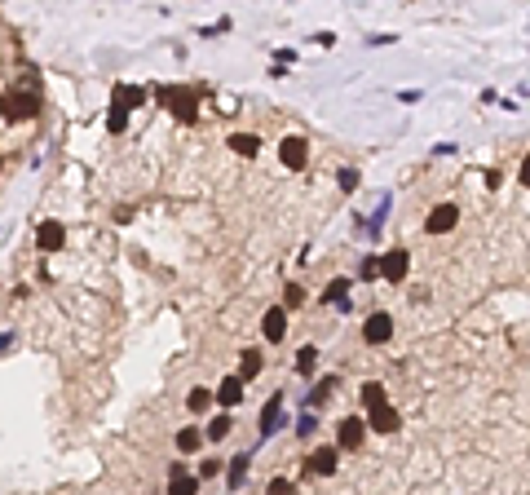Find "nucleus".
Returning <instances> with one entry per match:
<instances>
[{
	"label": "nucleus",
	"instance_id": "obj_18",
	"mask_svg": "<svg viewBox=\"0 0 530 495\" xmlns=\"http://www.w3.org/2000/svg\"><path fill=\"white\" fill-rule=\"evenodd\" d=\"M168 495H199V473H186V477H168Z\"/></svg>",
	"mask_w": 530,
	"mask_h": 495
},
{
	"label": "nucleus",
	"instance_id": "obj_5",
	"mask_svg": "<svg viewBox=\"0 0 530 495\" xmlns=\"http://www.w3.org/2000/svg\"><path fill=\"white\" fill-rule=\"evenodd\" d=\"M407 270H411V257H407V248H393V252H385V257H380V274H385L389 283H402V279H407Z\"/></svg>",
	"mask_w": 530,
	"mask_h": 495
},
{
	"label": "nucleus",
	"instance_id": "obj_25",
	"mask_svg": "<svg viewBox=\"0 0 530 495\" xmlns=\"http://www.w3.org/2000/svg\"><path fill=\"white\" fill-rule=\"evenodd\" d=\"M296 305H305V288H301V283H288V292H283V310H296Z\"/></svg>",
	"mask_w": 530,
	"mask_h": 495
},
{
	"label": "nucleus",
	"instance_id": "obj_21",
	"mask_svg": "<svg viewBox=\"0 0 530 495\" xmlns=\"http://www.w3.org/2000/svg\"><path fill=\"white\" fill-rule=\"evenodd\" d=\"M142 97H146V93H142V89H132V85H128V89H115V106L128 111V106H137Z\"/></svg>",
	"mask_w": 530,
	"mask_h": 495
},
{
	"label": "nucleus",
	"instance_id": "obj_29",
	"mask_svg": "<svg viewBox=\"0 0 530 495\" xmlns=\"http://www.w3.org/2000/svg\"><path fill=\"white\" fill-rule=\"evenodd\" d=\"M221 465H226V460H204V469H199V482H204V477H217Z\"/></svg>",
	"mask_w": 530,
	"mask_h": 495
},
{
	"label": "nucleus",
	"instance_id": "obj_6",
	"mask_svg": "<svg viewBox=\"0 0 530 495\" xmlns=\"http://www.w3.org/2000/svg\"><path fill=\"white\" fill-rule=\"evenodd\" d=\"M455 221H460V208L455 204H438L433 212H429L424 230H429V235H446V230H455Z\"/></svg>",
	"mask_w": 530,
	"mask_h": 495
},
{
	"label": "nucleus",
	"instance_id": "obj_24",
	"mask_svg": "<svg viewBox=\"0 0 530 495\" xmlns=\"http://www.w3.org/2000/svg\"><path fill=\"white\" fill-rule=\"evenodd\" d=\"M186 403H190V411H195V416H199V411H208V407H212V393H208V389H199V385H195V389H190V398H186Z\"/></svg>",
	"mask_w": 530,
	"mask_h": 495
},
{
	"label": "nucleus",
	"instance_id": "obj_13",
	"mask_svg": "<svg viewBox=\"0 0 530 495\" xmlns=\"http://www.w3.org/2000/svg\"><path fill=\"white\" fill-rule=\"evenodd\" d=\"M62 239H66V230H62L58 221H44V226L36 230V243H40V252H58V248H62Z\"/></svg>",
	"mask_w": 530,
	"mask_h": 495
},
{
	"label": "nucleus",
	"instance_id": "obj_28",
	"mask_svg": "<svg viewBox=\"0 0 530 495\" xmlns=\"http://www.w3.org/2000/svg\"><path fill=\"white\" fill-rule=\"evenodd\" d=\"M124 124H128V111H120V106H115V111H111V120H106V128H111V133H120Z\"/></svg>",
	"mask_w": 530,
	"mask_h": 495
},
{
	"label": "nucleus",
	"instance_id": "obj_8",
	"mask_svg": "<svg viewBox=\"0 0 530 495\" xmlns=\"http://www.w3.org/2000/svg\"><path fill=\"white\" fill-rule=\"evenodd\" d=\"M336 465H340V447H336V442H327V447H319V451L309 456V469L319 473V477H331Z\"/></svg>",
	"mask_w": 530,
	"mask_h": 495
},
{
	"label": "nucleus",
	"instance_id": "obj_23",
	"mask_svg": "<svg viewBox=\"0 0 530 495\" xmlns=\"http://www.w3.org/2000/svg\"><path fill=\"white\" fill-rule=\"evenodd\" d=\"M331 389H336V376H323V381H319V385H314V389H309V407H319V403L327 398V393H331Z\"/></svg>",
	"mask_w": 530,
	"mask_h": 495
},
{
	"label": "nucleus",
	"instance_id": "obj_31",
	"mask_svg": "<svg viewBox=\"0 0 530 495\" xmlns=\"http://www.w3.org/2000/svg\"><path fill=\"white\" fill-rule=\"evenodd\" d=\"M340 190H358V173H354V169L340 173Z\"/></svg>",
	"mask_w": 530,
	"mask_h": 495
},
{
	"label": "nucleus",
	"instance_id": "obj_17",
	"mask_svg": "<svg viewBox=\"0 0 530 495\" xmlns=\"http://www.w3.org/2000/svg\"><path fill=\"white\" fill-rule=\"evenodd\" d=\"M358 393H362V407H367V411H376V407H389V398H385V385H376V381H367V385H362Z\"/></svg>",
	"mask_w": 530,
	"mask_h": 495
},
{
	"label": "nucleus",
	"instance_id": "obj_9",
	"mask_svg": "<svg viewBox=\"0 0 530 495\" xmlns=\"http://www.w3.org/2000/svg\"><path fill=\"white\" fill-rule=\"evenodd\" d=\"M393 336V319L389 314H371L367 323H362V341H367V345H385Z\"/></svg>",
	"mask_w": 530,
	"mask_h": 495
},
{
	"label": "nucleus",
	"instance_id": "obj_30",
	"mask_svg": "<svg viewBox=\"0 0 530 495\" xmlns=\"http://www.w3.org/2000/svg\"><path fill=\"white\" fill-rule=\"evenodd\" d=\"M376 274H380V257H367V261H362V279H367V283H371Z\"/></svg>",
	"mask_w": 530,
	"mask_h": 495
},
{
	"label": "nucleus",
	"instance_id": "obj_10",
	"mask_svg": "<svg viewBox=\"0 0 530 495\" xmlns=\"http://www.w3.org/2000/svg\"><path fill=\"white\" fill-rule=\"evenodd\" d=\"M398 424H402V416H398L393 407H376V411H367V429H376V434H398Z\"/></svg>",
	"mask_w": 530,
	"mask_h": 495
},
{
	"label": "nucleus",
	"instance_id": "obj_7",
	"mask_svg": "<svg viewBox=\"0 0 530 495\" xmlns=\"http://www.w3.org/2000/svg\"><path fill=\"white\" fill-rule=\"evenodd\" d=\"M278 424H283V393H270V403L261 407V438L278 434Z\"/></svg>",
	"mask_w": 530,
	"mask_h": 495
},
{
	"label": "nucleus",
	"instance_id": "obj_20",
	"mask_svg": "<svg viewBox=\"0 0 530 495\" xmlns=\"http://www.w3.org/2000/svg\"><path fill=\"white\" fill-rule=\"evenodd\" d=\"M261 372V354L257 350H243V362H239V381H252Z\"/></svg>",
	"mask_w": 530,
	"mask_h": 495
},
{
	"label": "nucleus",
	"instance_id": "obj_2",
	"mask_svg": "<svg viewBox=\"0 0 530 495\" xmlns=\"http://www.w3.org/2000/svg\"><path fill=\"white\" fill-rule=\"evenodd\" d=\"M0 111H5V120H31L40 111V97L36 93H5L0 97Z\"/></svg>",
	"mask_w": 530,
	"mask_h": 495
},
{
	"label": "nucleus",
	"instance_id": "obj_22",
	"mask_svg": "<svg viewBox=\"0 0 530 495\" xmlns=\"http://www.w3.org/2000/svg\"><path fill=\"white\" fill-rule=\"evenodd\" d=\"M327 301L331 305H350V279H336V283L327 288Z\"/></svg>",
	"mask_w": 530,
	"mask_h": 495
},
{
	"label": "nucleus",
	"instance_id": "obj_4",
	"mask_svg": "<svg viewBox=\"0 0 530 495\" xmlns=\"http://www.w3.org/2000/svg\"><path fill=\"white\" fill-rule=\"evenodd\" d=\"M362 438H367V420L345 416V420H340V434H336V447H340V451H358Z\"/></svg>",
	"mask_w": 530,
	"mask_h": 495
},
{
	"label": "nucleus",
	"instance_id": "obj_33",
	"mask_svg": "<svg viewBox=\"0 0 530 495\" xmlns=\"http://www.w3.org/2000/svg\"><path fill=\"white\" fill-rule=\"evenodd\" d=\"M517 181H522V186H530V151H526V159H522V173H517Z\"/></svg>",
	"mask_w": 530,
	"mask_h": 495
},
{
	"label": "nucleus",
	"instance_id": "obj_1",
	"mask_svg": "<svg viewBox=\"0 0 530 495\" xmlns=\"http://www.w3.org/2000/svg\"><path fill=\"white\" fill-rule=\"evenodd\" d=\"M155 97H159L164 106H173V115H177V120H186V124L199 115V102H195V93H190V89H159Z\"/></svg>",
	"mask_w": 530,
	"mask_h": 495
},
{
	"label": "nucleus",
	"instance_id": "obj_15",
	"mask_svg": "<svg viewBox=\"0 0 530 495\" xmlns=\"http://www.w3.org/2000/svg\"><path fill=\"white\" fill-rule=\"evenodd\" d=\"M296 372H301L305 381L319 372V345H301V354H296Z\"/></svg>",
	"mask_w": 530,
	"mask_h": 495
},
{
	"label": "nucleus",
	"instance_id": "obj_19",
	"mask_svg": "<svg viewBox=\"0 0 530 495\" xmlns=\"http://www.w3.org/2000/svg\"><path fill=\"white\" fill-rule=\"evenodd\" d=\"M199 447H204V434H199V429H181V434H177V451L181 456H190Z\"/></svg>",
	"mask_w": 530,
	"mask_h": 495
},
{
	"label": "nucleus",
	"instance_id": "obj_14",
	"mask_svg": "<svg viewBox=\"0 0 530 495\" xmlns=\"http://www.w3.org/2000/svg\"><path fill=\"white\" fill-rule=\"evenodd\" d=\"M230 151H235V155H243V159H252L257 151H261V138L257 133H230Z\"/></svg>",
	"mask_w": 530,
	"mask_h": 495
},
{
	"label": "nucleus",
	"instance_id": "obj_11",
	"mask_svg": "<svg viewBox=\"0 0 530 495\" xmlns=\"http://www.w3.org/2000/svg\"><path fill=\"white\" fill-rule=\"evenodd\" d=\"M265 341H283V332H288V310L283 305H274V310H265Z\"/></svg>",
	"mask_w": 530,
	"mask_h": 495
},
{
	"label": "nucleus",
	"instance_id": "obj_12",
	"mask_svg": "<svg viewBox=\"0 0 530 495\" xmlns=\"http://www.w3.org/2000/svg\"><path fill=\"white\" fill-rule=\"evenodd\" d=\"M212 398H217L221 407H239V403H243V381H239V376H226Z\"/></svg>",
	"mask_w": 530,
	"mask_h": 495
},
{
	"label": "nucleus",
	"instance_id": "obj_3",
	"mask_svg": "<svg viewBox=\"0 0 530 495\" xmlns=\"http://www.w3.org/2000/svg\"><path fill=\"white\" fill-rule=\"evenodd\" d=\"M278 159H283V169H305V159H309V142L305 138H283V142H278Z\"/></svg>",
	"mask_w": 530,
	"mask_h": 495
},
{
	"label": "nucleus",
	"instance_id": "obj_32",
	"mask_svg": "<svg viewBox=\"0 0 530 495\" xmlns=\"http://www.w3.org/2000/svg\"><path fill=\"white\" fill-rule=\"evenodd\" d=\"M296 434L309 438V434H314V416H301V420H296Z\"/></svg>",
	"mask_w": 530,
	"mask_h": 495
},
{
	"label": "nucleus",
	"instance_id": "obj_27",
	"mask_svg": "<svg viewBox=\"0 0 530 495\" xmlns=\"http://www.w3.org/2000/svg\"><path fill=\"white\" fill-rule=\"evenodd\" d=\"M265 495H296V487L288 482V477H274V482L265 487Z\"/></svg>",
	"mask_w": 530,
	"mask_h": 495
},
{
	"label": "nucleus",
	"instance_id": "obj_16",
	"mask_svg": "<svg viewBox=\"0 0 530 495\" xmlns=\"http://www.w3.org/2000/svg\"><path fill=\"white\" fill-rule=\"evenodd\" d=\"M247 465H252L247 456H235V460H230V469H226V482H230V491H239V487L247 482Z\"/></svg>",
	"mask_w": 530,
	"mask_h": 495
},
{
	"label": "nucleus",
	"instance_id": "obj_26",
	"mask_svg": "<svg viewBox=\"0 0 530 495\" xmlns=\"http://www.w3.org/2000/svg\"><path fill=\"white\" fill-rule=\"evenodd\" d=\"M230 429H235V424H230V416H217V420L208 424V438H212V442H221V438L230 434Z\"/></svg>",
	"mask_w": 530,
	"mask_h": 495
}]
</instances>
